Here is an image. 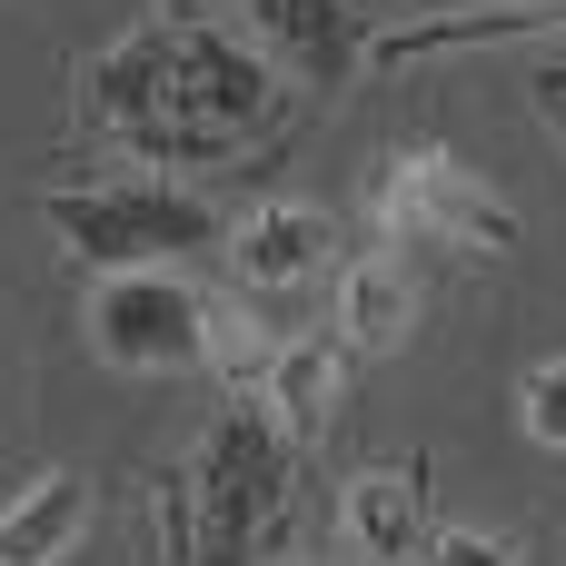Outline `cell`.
Masks as SVG:
<instances>
[{"label": "cell", "instance_id": "ac0fdd59", "mask_svg": "<svg viewBox=\"0 0 566 566\" xmlns=\"http://www.w3.org/2000/svg\"><path fill=\"white\" fill-rule=\"evenodd\" d=\"M358 566H368V557H358Z\"/></svg>", "mask_w": 566, "mask_h": 566}, {"label": "cell", "instance_id": "8fae6325", "mask_svg": "<svg viewBox=\"0 0 566 566\" xmlns=\"http://www.w3.org/2000/svg\"><path fill=\"white\" fill-rule=\"evenodd\" d=\"M318 269H328V219H318V209L279 199V209H259V219L239 229V279H249V289H298V279H318Z\"/></svg>", "mask_w": 566, "mask_h": 566}, {"label": "cell", "instance_id": "9a60e30c", "mask_svg": "<svg viewBox=\"0 0 566 566\" xmlns=\"http://www.w3.org/2000/svg\"><path fill=\"white\" fill-rule=\"evenodd\" d=\"M428 566H517V557H507L497 537H478V527H468V537H438V547H428Z\"/></svg>", "mask_w": 566, "mask_h": 566}, {"label": "cell", "instance_id": "277c9868", "mask_svg": "<svg viewBox=\"0 0 566 566\" xmlns=\"http://www.w3.org/2000/svg\"><path fill=\"white\" fill-rule=\"evenodd\" d=\"M378 229L388 239H428V249H517V209L488 189V179H468L448 149H398L388 169H378Z\"/></svg>", "mask_w": 566, "mask_h": 566}, {"label": "cell", "instance_id": "7c38bea8", "mask_svg": "<svg viewBox=\"0 0 566 566\" xmlns=\"http://www.w3.org/2000/svg\"><path fill=\"white\" fill-rule=\"evenodd\" d=\"M566 30V0H517V10H448V20H398L378 40V60H428V50H488V40H527Z\"/></svg>", "mask_w": 566, "mask_h": 566}, {"label": "cell", "instance_id": "5bb4252c", "mask_svg": "<svg viewBox=\"0 0 566 566\" xmlns=\"http://www.w3.org/2000/svg\"><path fill=\"white\" fill-rule=\"evenodd\" d=\"M517 418H527L537 448H566V358H547V368L517 378Z\"/></svg>", "mask_w": 566, "mask_h": 566}, {"label": "cell", "instance_id": "8992f818", "mask_svg": "<svg viewBox=\"0 0 566 566\" xmlns=\"http://www.w3.org/2000/svg\"><path fill=\"white\" fill-rule=\"evenodd\" d=\"M169 40H179V20H139V30L109 40L99 70H90V109H99V129L129 139V149H149L159 119H169Z\"/></svg>", "mask_w": 566, "mask_h": 566}, {"label": "cell", "instance_id": "6da1fadb", "mask_svg": "<svg viewBox=\"0 0 566 566\" xmlns=\"http://www.w3.org/2000/svg\"><path fill=\"white\" fill-rule=\"evenodd\" d=\"M279 497H289V428L269 418V398H239L199 438L189 478L169 488V517H179L189 566H249L259 537L279 527Z\"/></svg>", "mask_w": 566, "mask_h": 566}, {"label": "cell", "instance_id": "9c48e42d", "mask_svg": "<svg viewBox=\"0 0 566 566\" xmlns=\"http://www.w3.org/2000/svg\"><path fill=\"white\" fill-rule=\"evenodd\" d=\"M90 517H99V488H90L80 468H50L30 497L0 507V566H60L90 537Z\"/></svg>", "mask_w": 566, "mask_h": 566}, {"label": "cell", "instance_id": "2e32d148", "mask_svg": "<svg viewBox=\"0 0 566 566\" xmlns=\"http://www.w3.org/2000/svg\"><path fill=\"white\" fill-rule=\"evenodd\" d=\"M537 109L557 119V139H566V70H547V80H537Z\"/></svg>", "mask_w": 566, "mask_h": 566}, {"label": "cell", "instance_id": "4fadbf2b", "mask_svg": "<svg viewBox=\"0 0 566 566\" xmlns=\"http://www.w3.org/2000/svg\"><path fill=\"white\" fill-rule=\"evenodd\" d=\"M338 318H348V348H398L408 328H418V279L398 269V259H358L348 269V289H338Z\"/></svg>", "mask_w": 566, "mask_h": 566}, {"label": "cell", "instance_id": "52a82bcc", "mask_svg": "<svg viewBox=\"0 0 566 566\" xmlns=\"http://www.w3.org/2000/svg\"><path fill=\"white\" fill-rule=\"evenodd\" d=\"M348 547L368 566L428 557V458H398V468L348 478Z\"/></svg>", "mask_w": 566, "mask_h": 566}, {"label": "cell", "instance_id": "30bf717a", "mask_svg": "<svg viewBox=\"0 0 566 566\" xmlns=\"http://www.w3.org/2000/svg\"><path fill=\"white\" fill-rule=\"evenodd\" d=\"M338 388H348V348H338V338H298V348H279V358L259 368V398H269V418L289 428V448L338 418Z\"/></svg>", "mask_w": 566, "mask_h": 566}, {"label": "cell", "instance_id": "e0dca14e", "mask_svg": "<svg viewBox=\"0 0 566 566\" xmlns=\"http://www.w3.org/2000/svg\"><path fill=\"white\" fill-rule=\"evenodd\" d=\"M189 10H199V0H169V20H189Z\"/></svg>", "mask_w": 566, "mask_h": 566}, {"label": "cell", "instance_id": "5b68a950", "mask_svg": "<svg viewBox=\"0 0 566 566\" xmlns=\"http://www.w3.org/2000/svg\"><path fill=\"white\" fill-rule=\"evenodd\" d=\"M90 338H99L109 368H139V378L199 368L209 358V298L179 289L169 269H109V289L90 308Z\"/></svg>", "mask_w": 566, "mask_h": 566}, {"label": "cell", "instance_id": "3957f363", "mask_svg": "<svg viewBox=\"0 0 566 566\" xmlns=\"http://www.w3.org/2000/svg\"><path fill=\"white\" fill-rule=\"evenodd\" d=\"M269 99H279V80H269L259 50H239L209 20H179V40H169V119H159V139L139 159H209V149L249 139L269 119Z\"/></svg>", "mask_w": 566, "mask_h": 566}, {"label": "cell", "instance_id": "7a4b0ae2", "mask_svg": "<svg viewBox=\"0 0 566 566\" xmlns=\"http://www.w3.org/2000/svg\"><path fill=\"white\" fill-rule=\"evenodd\" d=\"M40 219L60 229V249L80 269H159V259L219 239V219L189 189H159V179H80V189H50Z\"/></svg>", "mask_w": 566, "mask_h": 566}, {"label": "cell", "instance_id": "ba28073f", "mask_svg": "<svg viewBox=\"0 0 566 566\" xmlns=\"http://www.w3.org/2000/svg\"><path fill=\"white\" fill-rule=\"evenodd\" d=\"M249 10H259L269 60H279V70H298V80H318V90H328V80H348V70H358V50H368L348 0H249Z\"/></svg>", "mask_w": 566, "mask_h": 566}]
</instances>
